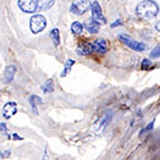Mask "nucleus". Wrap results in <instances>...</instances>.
Wrapping results in <instances>:
<instances>
[{
    "label": "nucleus",
    "mask_w": 160,
    "mask_h": 160,
    "mask_svg": "<svg viewBox=\"0 0 160 160\" xmlns=\"http://www.w3.org/2000/svg\"><path fill=\"white\" fill-rule=\"evenodd\" d=\"M93 43H89V42H84L78 46L77 48V53L81 56H87V55H91L93 52Z\"/></svg>",
    "instance_id": "1a4fd4ad"
},
{
    "label": "nucleus",
    "mask_w": 160,
    "mask_h": 160,
    "mask_svg": "<svg viewBox=\"0 0 160 160\" xmlns=\"http://www.w3.org/2000/svg\"><path fill=\"white\" fill-rule=\"evenodd\" d=\"M0 132L4 133V134L8 133V129H6V125H5V124H0Z\"/></svg>",
    "instance_id": "412c9836"
},
{
    "label": "nucleus",
    "mask_w": 160,
    "mask_h": 160,
    "mask_svg": "<svg viewBox=\"0 0 160 160\" xmlns=\"http://www.w3.org/2000/svg\"><path fill=\"white\" fill-rule=\"evenodd\" d=\"M16 112H18V108H16V103H15V102H9V103H6V104L4 106V108H2V116H4V118H6V119L11 118Z\"/></svg>",
    "instance_id": "0eeeda50"
},
{
    "label": "nucleus",
    "mask_w": 160,
    "mask_h": 160,
    "mask_svg": "<svg viewBox=\"0 0 160 160\" xmlns=\"http://www.w3.org/2000/svg\"><path fill=\"white\" fill-rule=\"evenodd\" d=\"M155 29H157L158 31H160V21H159V22H157V25H155Z\"/></svg>",
    "instance_id": "b1692460"
},
{
    "label": "nucleus",
    "mask_w": 160,
    "mask_h": 160,
    "mask_svg": "<svg viewBox=\"0 0 160 160\" xmlns=\"http://www.w3.org/2000/svg\"><path fill=\"white\" fill-rule=\"evenodd\" d=\"M73 63H75V61H73V60H67V61H66L65 70L61 72V76H62V77H65V76L68 73V71L71 70V67H72V65H73Z\"/></svg>",
    "instance_id": "f3484780"
},
{
    "label": "nucleus",
    "mask_w": 160,
    "mask_h": 160,
    "mask_svg": "<svg viewBox=\"0 0 160 160\" xmlns=\"http://www.w3.org/2000/svg\"><path fill=\"white\" fill-rule=\"evenodd\" d=\"M159 56H160V45H158V46L152 51L150 57H152V58H155V57H159Z\"/></svg>",
    "instance_id": "6ab92c4d"
},
{
    "label": "nucleus",
    "mask_w": 160,
    "mask_h": 160,
    "mask_svg": "<svg viewBox=\"0 0 160 160\" xmlns=\"http://www.w3.org/2000/svg\"><path fill=\"white\" fill-rule=\"evenodd\" d=\"M84 28L87 29L88 32H91V34H97L98 30H99V24H98L96 20H87L86 24H84Z\"/></svg>",
    "instance_id": "9d476101"
},
{
    "label": "nucleus",
    "mask_w": 160,
    "mask_h": 160,
    "mask_svg": "<svg viewBox=\"0 0 160 160\" xmlns=\"http://www.w3.org/2000/svg\"><path fill=\"white\" fill-rule=\"evenodd\" d=\"M150 67H152V61L148 60V58L143 60V62H142V68H143V70H148V68H150Z\"/></svg>",
    "instance_id": "a211bd4d"
},
{
    "label": "nucleus",
    "mask_w": 160,
    "mask_h": 160,
    "mask_svg": "<svg viewBox=\"0 0 160 160\" xmlns=\"http://www.w3.org/2000/svg\"><path fill=\"white\" fill-rule=\"evenodd\" d=\"M71 31L75 34V35H80L81 32L83 31V25L78 22V21H76V22H73L72 25H71Z\"/></svg>",
    "instance_id": "2eb2a0df"
},
{
    "label": "nucleus",
    "mask_w": 160,
    "mask_h": 160,
    "mask_svg": "<svg viewBox=\"0 0 160 160\" xmlns=\"http://www.w3.org/2000/svg\"><path fill=\"white\" fill-rule=\"evenodd\" d=\"M119 40L123 43H125L128 47H130V48H133L135 51H144V50H147V45L145 43L132 40L128 35H119Z\"/></svg>",
    "instance_id": "20e7f679"
},
{
    "label": "nucleus",
    "mask_w": 160,
    "mask_h": 160,
    "mask_svg": "<svg viewBox=\"0 0 160 160\" xmlns=\"http://www.w3.org/2000/svg\"><path fill=\"white\" fill-rule=\"evenodd\" d=\"M89 8H91V1L89 0H73L72 5H71V11L76 15H82Z\"/></svg>",
    "instance_id": "f03ea898"
},
{
    "label": "nucleus",
    "mask_w": 160,
    "mask_h": 160,
    "mask_svg": "<svg viewBox=\"0 0 160 160\" xmlns=\"http://www.w3.org/2000/svg\"><path fill=\"white\" fill-rule=\"evenodd\" d=\"M93 50L96 52H98V53H106L108 51V45H107L106 40L98 39V40L94 41L93 42Z\"/></svg>",
    "instance_id": "6e6552de"
},
{
    "label": "nucleus",
    "mask_w": 160,
    "mask_h": 160,
    "mask_svg": "<svg viewBox=\"0 0 160 160\" xmlns=\"http://www.w3.org/2000/svg\"><path fill=\"white\" fill-rule=\"evenodd\" d=\"M91 11H92V18L93 20H96L98 24H106V19L102 14V10H101V5L98 1H93L91 4Z\"/></svg>",
    "instance_id": "423d86ee"
},
{
    "label": "nucleus",
    "mask_w": 160,
    "mask_h": 160,
    "mask_svg": "<svg viewBox=\"0 0 160 160\" xmlns=\"http://www.w3.org/2000/svg\"><path fill=\"white\" fill-rule=\"evenodd\" d=\"M42 91H43L45 93H50V92H52V91H53V82H52L51 80L46 81V83L42 86Z\"/></svg>",
    "instance_id": "dca6fc26"
},
{
    "label": "nucleus",
    "mask_w": 160,
    "mask_h": 160,
    "mask_svg": "<svg viewBox=\"0 0 160 160\" xmlns=\"http://www.w3.org/2000/svg\"><path fill=\"white\" fill-rule=\"evenodd\" d=\"M55 0H39V8L42 10H48L53 5Z\"/></svg>",
    "instance_id": "4468645a"
},
{
    "label": "nucleus",
    "mask_w": 160,
    "mask_h": 160,
    "mask_svg": "<svg viewBox=\"0 0 160 160\" xmlns=\"http://www.w3.org/2000/svg\"><path fill=\"white\" fill-rule=\"evenodd\" d=\"M15 73H16V67L14 65L8 66L6 70H5V73H4V81L5 82H11V81L14 80Z\"/></svg>",
    "instance_id": "9b49d317"
},
{
    "label": "nucleus",
    "mask_w": 160,
    "mask_h": 160,
    "mask_svg": "<svg viewBox=\"0 0 160 160\" xmlns=\"http://www.w3.org/2000/svg\"><path fill=\"white\" fill-rule=\"evenodd\" d=\"M14 139H18V140H19V139H21V138H20L18 134H14Z\"/></svg>",
    "instance_id": "393cba45"
},
{
    "label": "nucleus",
    "mask_w": 160,
    "mask_h": 160,
    "mask_svg": "<svg viewBox=\"0 0 160 160\" xmlns=\"http://www.w3.org/2000/svg\"><path fill=\"white\" fill-rule=\"evenodd\" d=\"M46 26V20L42 15H35L31 18L30 20V28H31V31L34 34H39L41 32Z\"/></svg>",
    "instance_id": "7ed1b4c3"
},
{
    "label": "nucleus",
    "mask_w": 160,
    "mask_h": 160,
    "mask_svg": "<svg viewBox=\"0 0 160 160\" xmlns=\"http://www.w3.org/2000/svg\"><path fill=\"white\" fill-rule=\"evenodd\" d=\"M153 125H154V122H150V123H149V124L145 127V129L140 132V134H144L145 132H149V130H152V129H153Z\"/></svg>",
    "instance_id": "aec40b11"
},
{
    "label": "nucleus",
    "mask_w": 160,
    "mask_h": 160,
    "mask_svg": "<svg viewBox=\"0 0 160 160\" xmlns=\"http://www.w3.org/2000/svg\"><path fill=\"white\" fill-rule=\"evenodd\" d=\"M19 8L25 12H35L39 8V0H19Z\"/></svg>",
    "instance_id": "39448f33"
},
{
    "label": "nucleus",
    "mask_w": 160,
    "mask_h": 160,
    "mask_svg": "<svg viewBox=\"0 0 160 160\" xmlns=\"http://www.w3.org/2000/svg\"><path fill=\"white\" fill-rule=\"evenodd\" d=\"M0 155H1V158H8V157L10 155V150H6V152H1V153H0Z\"/></svg>",
    "instance_id": "4be33fe9"
},
{
    "label": "nucleus",
    "mask_w": 160,
    "mask_h": 160,
    "mask_svg": "<svg viewBox=\"0 0 160 160\" xmlns=\"http://www.w3.org/2000/svg\"><path fill=\"white\" fill-rule=\"evenodd\" d=\"M41 98H39L38 96H31L30 97V103H31V107H32V111L35 114H38V103H41Z\"/></svg>",
    "instance_id": "f8f14e48"
},
{
    "label": "nucleus",
    "mask_w": 160,
    "mask_h": 160,
    "mask_svg": "<svg viewBox=\"0 0 160 160\" xmlns=\"http://www.w3.org/2000/svg\"><path fill=\"white\" fill-rule=\"evenodd\" d=\"M159 12V6L153 0H145L137 6V15L143 20H152Z\"/></svg>",
    "instance_id": "f257e3e1"
},
{
    "label": "nucleus",
    "mask_w": 160,
    "mask_h": 160,
    "mask_svg": "<svg viewBox=\"0 0 160 160\" xmlns=\"http://www.w3.org/2000/svg\"><path fill=\"white\" fill-rule=\"evenodd\" d=\"M50 36H51L52 42H53L55 46H58L60 45V31H58V29H53L50 32Z\"/></svg>",
    "instance_id": "ddd939ff"
},
{
    "label": "nucleus",
    "mask_w": 160,
    "mask_h": 160,
    "mask_svg": "<svg viewBox=\"0 0 160 160\" xmlns=\"http://www.w3.org/2000/svg\"><path fill=\"white\" fill-rule=\"evenodd\" d=\"M120 24H122V21H120V20H117L116 22L112 24V28H116V26H118V25H120Z\"/></svg>",
    "instance_id": "5701e85b"
}]
</instances>
